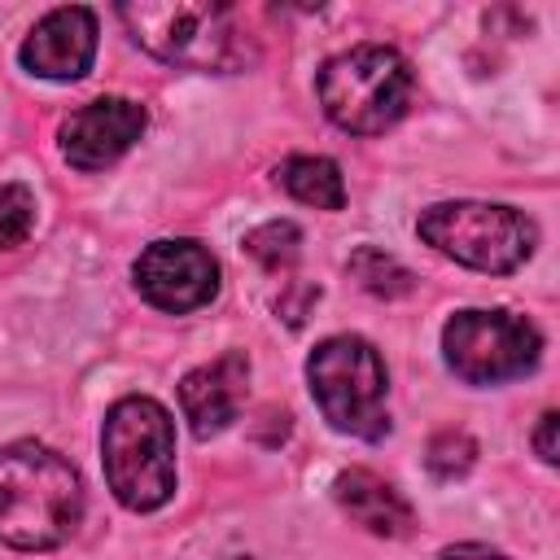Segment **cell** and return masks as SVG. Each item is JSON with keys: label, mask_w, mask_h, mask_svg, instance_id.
<instances>
[{"label": "cell", "mask_w": 560, "mask_h": 560, "mask_svg": "<svg viewBox=\"0 0 560 560\" xmlns=\"http://www.w3.org/2000/svg\"><path fill=\"white\" fill-rule=\"evenodd\" d=\"M35 228V192L26 184H0V249H18Z\"/></svg>", "instance_id": "obj_16"}, {"label": "cell", "mask_w": 560, "mask_h": 560, "mask_svg": "<svg viewBox=\"0 0 560 560\" xmlns=\"http://www.w3.org/2000/svg\"><path fill=\"white\" fill-rule=\"evenodd\" d=\"M276 179L302 206H315V210H341L346 206V179H341V166L332 158L293 153V158L280 162Z\"/></svg>", "instance_id": "obj_13"}, {"label": "cell", "mask_w": 560, "mask_h": 560, "mask_svg": "<svg viewBox=\"0 0 560 560\" xmlns=\"http://www.w3.org/2000/svg\"><path fill=\"white\" fill-rule=\"evenodd\" d=\"M556 424H560V416H556V411H542V416H538L534 451H538V459H542V464H556V459H560V451H556Z\"/></svg>", "instance_id": "obj_18"}, {"label": "cell", "mask_w": 560, "mask_h": 560, "mask_svg": "<svg viewBox=\"0 0 560 560\" xmlns=\"http://www.w3.org/2000/svg\"><path fill=\"white\" fill-rule=\"evenodd\" d=\"M18 57L39 79H52V83L83 79L96 61V13L88 4H61L44 13L22 39Z\"/></svg>", "instance_id": "obj_10"}, {"label": "cell", "mask_w": 560, "mask_h": 560, "mask_svg": "<svg viewBox=\"0 0 560 560\" xmlns=\"http://www.w3.org/2000/svg\"><path fill=\"white\" fill-rule=\"evenodd\" d=\"M83 521L79 468L44 442L0 446V542L18 551H52Z\"/></svg>", "instance_id": "obj_1"}, {"label": "cell", "mask_w": 560, "mask_h": 560, "mask_svg": "<svg viewBox=\"0 0 560 560\" xmlns=\"http://www.w3.org/2000/svg\"><path fill=\"white\" fill-rule=\"evenodd\" d=\"M324 114L350 136H381L394 127L416 92L407 57L389 44H354L324 61L315 79Z\"/></svg>", "instance_id": "obj_4"}, {"label": "cell", "mask_w": 560, "mask_h": 560, "mask_svg": "<svg viewBox=\"0 0 560 560\" xmlns=\"http://www.w3.org/2000/svg\"><path fill=\"white\" fill-rule=\"evenodd\" d=\"M306 381H311V398L319 402L324 420L337 433L363 442H381L389 433V407H385L389 376L381 350L368 337L354 332L324 337L306 359Z\"/></svg>", "instance_id": "obj_5"}, {"label": "cell", "mask_w": 560, "mask_h": 560, "mask_svg": "<svg viewBox=\"0 0 560 560\" xmlns=\"http://www.w3.org/2000/svg\"><path fill=\"white\" fill-rule=\"evenodd\" d=\"M101 464L114 499L153 512L175 494V420L149 394H127L105 411Z\"/></svg>", "instance_id": "obj_3"}, {"label": "cell", "mask_w": 560, "mask_h": 560, "mask_svg": "<svg viewBox=\"0 0 560 560\" xmlns=\"http://www.w3.org/2000/svg\"><path fill=\"white\" fill-rule=\"evenodd\" d=\"M144 127L149 114L140 101L96 96L61 122V153L74 171H105L144 136Z\"/></svg>", "instance_id": "obj_9"}, {"label": "cell", "mask_w": 560, "mask_h": 560, "mask_svg": "<svg viewBox=\"0 0 560 560\" xmlns=\"http://www.w3.org/2000/svg\"><path fill=\"white\" fill-rule=\"evenodd\" d=\"M433 560H512V556L490 542H455V547H442Z\"/></svg>", "instance_id": "obj_19"}, {"label": "cell", "mask_w": 560, "mask_h": 560, "mask_svg": "<svg viewBox=\"0 0 560 560\" xmlns=\"http://www.w3.org/2000/svg\"><path fill=\"white\" fill-rule=\"evenodd\" d=\"M136 289L149 306L166 315H188L219 293V262L201 241L175 236V241H153L140 249L136 267Z\"/></svg>", "instance_id": "obj_8"}, {"label": "cell", "mask_w": 560, "mask_h": 560, "mask_svg": "<svg viewBox=\"0 0 560 560\" xmlns=\"http://www.w3.org/2000/svg\"><path fill=\"white\" fill-rule=\"evenodd\" d=\"M131 39L166 66L184 70H245L258 57L241 9L219 0H136L118 4Z\"/></svg>", "instance_id": "obj_2"}, {"label": "cell", "mask_w": 560, "mask_h": 560, "mask_svg": "<svg viewBox=\"0 0 560 560\" xmlns=\"http://www.w3.org/2000/svg\"><path fill=\"white\" fill-rule=\"evenodd\" d=\"M298 245H302V232H298V223H289V219H271V223H262V228H254L249 236H245V249L262 262V267H289L293 258H298Z\"/></svg>", "instance_id": "obj_15"}, {"label": "cell", "mask_w": 560, "mask_h": 560, "mask_svg": "<svg viewBox=\"0 0 560 560\" xmlns=\"http://www.w3.org/2000/svg\"><path fill=\"white\" fill-rule=\"evenodd\" d=\"M350 271L376 298H402V293H411V271L402 262H394L389 254H381V249H359L350 258Z\"/></svg>", "instance_id": "obj_14"}, {"label": "cell", "mask_w": 560, "mask_h": 560, "mask_svg": "<svg viewBox=\"0 0 560 560\" xmlns=\"http://www.w3.org/2000/svg\"><path fill=\"white\" fill-rule=\"evenodd\" d=\"M416 232L438 254H446L472 271H486V276L516 271L538 245L534 219H525L516 206H499V201H438L420 214Z\"/></svg>", "instance_id": "obj_6"}, {"label": "cell", "mask_w": 560, "mask_h": 560, "mask_svg": "<svg viewBox=\"0 0 560 560\" xmlns=\"http://www.w3.org/2000/svg\"><path fill=\"white\" fill-rule=\"evenodd\" d=\"M332 494L337 503L350 512V521H359L368 534H381V538H407L416 516H411V503L376 472L368 468H346L337 472L332 481Z\"/></svg>", "instance_id": "obj_12"}, {"label": "cell", "mask_w": 560, "mask_h": 560, "mask_svg": "<svg viewBox=\"0 0 560 560\" xmlns=\"http://www.w3.org/2000/svg\"><path fill=\"white\" fill-rule=\"evenodd\" d=\"M472 455H477L472 438H468V433L446 429V433H438V438H433V446H429V468H433L438 477H459V472H468Z\"/></svg>", "instance_id": "obj_17"}, {"label": "cell", "mask_w": 560, "mask_h": 560, "mask_svg": "<svg viewBox=\"0 0 560 560\" xmlns=\"http://www.w3.org/2000/svg\"><path fill=\"white\" fill-rule=\"evenodd\" d=\"M245 385H249V359L241 350H228L201 368H192L179 381V407L184 420L197 438H214L223 433L245 402Z\"/></svg>", "instance_id": "obj_11"}, {"label": "cell", "mask_w": 560, "mask_h": 560, "mask_svg": "<svg viewBox=\"0 0 560 560\" xmlns=\"http://www.w3.org/2000/svg\"><path fill=\"white\" fill-rule=\"evenodd\" d=\"M446 368L468 385H503L534 372L542 354V332L512 311H455L442 328Z\"/></svg>", "instance_id": "obj_7"}]
</instances>
